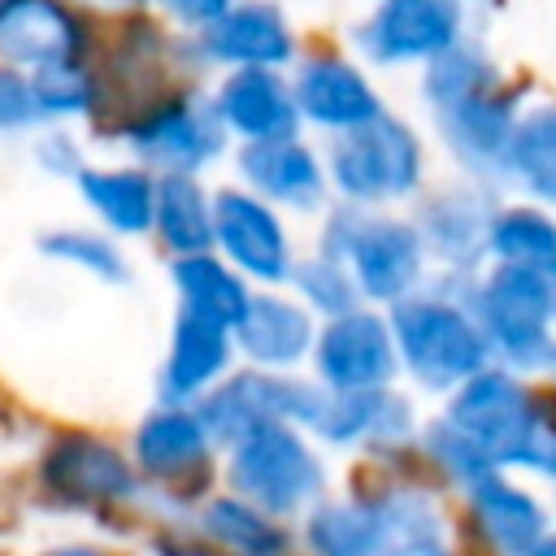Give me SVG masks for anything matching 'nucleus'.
<instances>
[{"label":"nucleus","instance_id":"1","mask_svg":"<svg viewBox=\"0 0 556 556\" xmlns=\"http://www.w3.org/2000/svg\"><path fill=\"white\" fill-rule=\"evenodd\" d=\"M452 391L456 395L443 417L465 430L495 469L517 465L534 473H556V408L547 395L526 387L513 369L491 365H482Z\"/></svg>","mask_w":556,"mask_h":556},{"label":"nucleus","instance_id":"2","mask_svg":"<svg viewBox=\"0 0 556 556\" xmlns=\"http://www.w3.org/2000/svg\"><path fill=\"white\" fill-rule=\"evenodd\" d=\"M391 339H395L400 365L430 391L460 387L491 356L473 313L443 287L426 295L417 291L400 295L391 304Z\"/></svg>","mask_w":556,"mask_h":556},{"label":"nucleus","instance_id":"3","mask_svg":"<svg viewBox=\"0 0 556 556\" xmlns=\"http://www.w3.org/2000/svg\"><path fill=\"white\" fill-rule=\"evenodd\" d=\"M465 308L473 313L482 339L491 352H500L513 369H552L556 361V313H552V278L547 269L508 265L478 278L465 295Z\"/></svg>","mask_w":556,"mask_h":556},{"label":"nucleus","instance_id":"4","mask_svg":"<svg viewBox=\"0 0 556 556\" xmlns=\"http://www.w3.org/2000/svg\"><path fill=\"white\" fill-rule=\"evenodd\" d=\"M226 478L235 495L265 508L269 517L304 513L326 486L317 452L295 434L291 421H261L243 439H235Z\"/></svg>","mask_w":556,"mask_h":556},{"label":"nucleus","instance_id":"5","mask_svg":"<svg viewBox=\"0 0 556 556\" xmlns=\"http://www.w3.org/2000/svg\"><path fill=\"white\" fill-rule=\"evenodd\" d=\"M326 256L343 261L361 295L395 304L421 282V235L395 217H369L361 208H339L326 226Z\"/></svg>","mask_w":556,"mask_h":556},{"label":"nucleus","instance_id":"6","mask_svg":"<svg viewBox=\"0 0 556 556\" xmlns=\"http://www.w3.org/2000/svg\"><path fill=\"white\" fill-rule=\"evenodd\" d=\"M330 178L356 204L395 200L417 187L421 148L404 122L374 113V117L339 130V139L330 148Z\"/></svg>","mask_w":556,"mask_h":556},{"label":"nucleus","instance_id":"7","mask_svg":"<svg viewBox=\"0 0 556 556\" xmlns=\"http://www.w3.org/2000/svg\"><path fill=\"white\" fill-rule=\"evenodd\" d=\"M39 482L52 500L74 504V508L122 504L139 486L130 460L113 443H104L100 434H87V430H65L43 447Z\"/></svg>","mask_w":556,"mask_h":556},{"label":"nucleus","instance_id":"8","mask_svg":"<svg viewBox=\"0 0 556 556\" xmlns=\"http://www.w3.org/2000/svg\"><path fill=\"white\" fill-rule=\"evenodd\" d=\"M321 387L330 391H356V387H387L400 369L391 321L369 308H348L326 321V330L313 339Z\"/></svg>","mask_w":556,"mask_h":556},{"label":"nucleus","instance_id":"9","mask_svg":"<svg viewBox=\"0 0 556 556\" xmlns=\"http://www.w3.org/2000/svg\"><path fill=\"white\" fill-rule=\"evenodd\" d=\"M126 139L148 165H161L165 174L169 169L191 174L222 152L226 122L217 117V109L200 104L195 96H174V100H161L156 109H148L139 122H130Z\"/></svg>","mask_w":556,"mask_h":556},{"label":"nucleus","instance_id":"10","mask_svg":"<svg viewBox=\"0 0 556 556\" xmlns=\"http://www.w3.org/2000/svg\"><path fill=\"white\" fill-rule=\"evenodd\" d=\"M213 243H222L226 256L261 282H282L291 269V248L274 208H265L248 191L213 195Z\"/></svg>","mask_w":556,"mask_h":556},{"label":"nucleus","instance_id":"11","mask_svg":"<svg viewBox=\"0 0 556 556\" xmlns=\"http://www.w3.org/2000/svg\"><path fill=\"white\" fill-rule=\"evenodd\" d=\"M230 348H235V334L222 321L182 304L174 317L169 356L161 369V400L165 404H191L195 395H204L222 378V369L230 365Z\"/></svg>","mask_w":556,"mask_h":556},{"label":"nucleus","instance_id":"12","mask_svg":"<svg viewBox=\"0 0 556 556\" xmlns=\"http://www.w3.org/2000/svg\"><path fill=\"white\" fill-rule=\"evenodd\" d=\"M208 452H213V439L200 413L187 404H165L152 417H143V426L135 430V460L161 482H178V486L204 482Z\"/></svg>","mask_w":556,"mask_h":556},{"label":"nucleus","instance_id":"13","mask_svg":"<svg viewBox=\"0 0 556 556\" xmlns=\"http://www.w3.org/2000/svg\"><path fill=\"white\" fill-rule=\"evenodd\" d=\"M460 4L456 0H382L369 30H361V43L378 61H413L434 56L456 39Z\"/></svg>","mask_w":556,"mask_h":556},{"label":"nucleus","instance_id":"14","mask_svg":"<svg viewBox=\"0 0 556 556\" xmlns=\"http://www.w3.org/2000/svg\"><path fill=\"white\" fill-rule=\"evenodd\" d=\"M465 491H469V517H473V526H478V534L486 539L491 552H500V556H526L547 534L543 504L530 491L513 486L504 478V469L482 473Z\"/></svg>","mask_w":556,"mask_h":556},{"label":"nucleus","instance_id":"15","mask_svg":"<svg viewBox=\"0 0 556 556\" xmlns=\"http://www.w3.org/2000/svg\"><path fill=\"white\" fill-rule=\"evenodd\" d=\"M321 439L330 443H400L413 430L408 417V400H400L391 387H356V391H330L321 400V413L313 417V426Z\"/></svg>","mask_w":556,"mask_h":556},{"label":"nucleus","instance_id":"16","mask_svg":"<svg viewBox=\"0 0 556 556\" xmlns=\"http://www.w3.org/2000/svg\"><path fill=\"white\" fill-rule=\"evenodd\" d=\"M213 109L248 143L252 139H287V135H295V122H300L295 96L287 91L282 78L269 74V65H243L235 78H226Z\"/></svg>","mask_w":556,"mask_h":556},{"label":"nucleus","instance_id":"17","mask_svg":"<svg viewBox=\"0 0 556 556\" xmlns=\"http://www.w3.org/2000/svg\"><path fill=\"white\" fill-rule=\"evenodd\" d=\"M83 30L61 0H0V52L17 65L78 56Z\"/></svg>","mask_w":556,"mask_h":556},{"label":"nucleus","instance_id":"18","mask_svg":"<svg viewBox=\"0 0 556 556\" xmlns=\"http://www.w3.org/2000/svg\"><path fill=\"white\" fill-rule=\"evenodd\" d=\"M447 143L460 152L465 165L473 169H508V135H513V96H504L495 83L469 91L465 100L439 109Z\"/></svg>","mask_w":556,"mask_h":556},{"label":"nucleus","instance_id":"19","mask_svg":"<svg viewBox=\"0 0 556 556\" xmlns=\"http://www.w3.org/2000/svg\"><path fill=\"white\" fill-rule=\"evenodd\" d=\"M239 169L261 195L291 204V208H317L326 195V174H321L317 156L304 143H295L291 135L287 139H252L239 152Z\"/></svg>","mask_w":556,"mask_h":556},{"label":"nucleus","instance_id":"20","mask_svg":"<svg viewBox=\"0 0 556 556\" xmlns=\"http://www.w3.org/2000/svg\"><path fill=\"white\" fill-rule=\"evenodd\" d=\"M491 204L478 191H443L426 204L421 213V248L434 252L452 269H473L478 256L486 252V230H491Z\"/></svg>","mask_w":556,"mask_h":556},{"label":"nucleus","instance_id":"21","mask_svg":"<svg viewBox=\"0 0 556 556\" xmlns=\"http://www.w3.org/2000/svg\"><path fill=\"white\" fill-rule=\"evenodd\" d=\"M295 109L330 130H348L365 117L378 113V100L369 91V83L348 65V61H334V56H317L300 70L295 78Z\"/></svg>","mask_w":556,"mask_h":556},{"label":"nucleus","instance_id":"22","mask_svg":"<svg viewBox=\"0 0 556 556\" xmlns=\"http://www.w3.org/2000/svg\"><path fill=\"white\" fill-rule=\"evenodd\" d=\"M235 343L256 361V365H295L313 348V317L282 295H252L243 317L235 321Z\"/></svg>","mask_w":556,"mask_h":556},{"label":"nucleus","instance_id":"23","mask_svg":"<svg viewBox=\"0 0 556 556\" xmlns=\"http://www.w3.org/2000/svg\"><path fill=\"white\" fill-rule=\"evenodd\" d=\"M208 52L235 65H282L291 56V30L274 4L226 9L208 22Z\"/></svg>","mask_w":556,"mask_h":556},{"label":"nucleus","instance_id":"24","mask_svg":"<svg viewBox=\"0 0 556 556\" xmlns=\"http://www.w3.org/2000/svg\"><path fill=\"white\" fill-rule=\"evenodd\" d=\"M152 226H156L161 243L178 256L208 252L213 248V200H204V191L191 174L169 169L165 178H156Z\"/></svg>","mask_w":556,"mask_h":556},{"label":"nucleus","instance_id":"25","mask_svg":"<svg viewBox=\"0 0 556 556\" xmlns=\"http://www.w3.org/2000/svg\"><path fill=\"white\" fill-rule=\"evenodd\" d=\"M200 530L204 539H213L217 547L235 556H291V534L265 508L248 504L243 495L208 500L200 513Z\"/></svg>","mask_w":556,"mask_h":556},{"label":"nucleus","instance_id":"26","mask_svg":"<svg viewBox=\"0 0 556 556\" xmlns=\"http://www.w3.org/2000/svg\"><path fill=\"white\" fill-rule=\"evenodd\" d=\"M304 543L313 556H391V530L361 504H317L304 526Z\"/></svg>","mask_w":556,"mask_h":556},{"label":"nucleus","instance_id":"27","mask_svg":"<svg viewBox=\"0 0 556 556\" xmlns=\"http://www.w3.org/2000/svg\"><path fill=\"white\" fill-rule=\"evenodd\" d=\"M174 287H178V295H182L187 308L222 321L226 330H235V321L243 317V308L252 300V291L243 287V278L235 269H226L217 256H208V252L178 256L174 261Z\"/></svg>","mask_w":556,"mask_h":556},{"label":"nucleus","instance_id":"28","mask_svg":"<svg viewBox=\"0 0 556 556\" xmlns=\"http://www.w3.org/2000/svg\"><path fill=\"white\" fill-rule=\"evenodd\" d=\"M78 191L122 235H139L152 226L156 182L143 169H78Z\"/></svg>","mask_w":556,"mask_h":556},{"label":"nucleus","instance_id":"29","mask_svg":"<svg viewBox=\"0 0 556 556\" xmlns=\"http://www.w3.org/2000/svg\"><path fill=\"white\" fill-rule=\"evenodd\" d=\"M504 165L539 200L556 204V109H534L526 122H513Z\"/></svg>","mask_w":556,"mask_h":556},{"label":"nucleus","instance_id":"30","mask_svg":"<svg viewBox=\"0 0 556 556\" xmlns=\"http://www.w3.org/2000/svg\"><path fill=\"white\" fill-rule=\"evenodd\" d=\"M486 252H495L508 265L552 269L556 265V222L539 208H504L491 217Z\"/></svg>","mask_w":556,"mask_h":556},{"label":"nucleus","instance_id":"31","mask_svg":"<svg viewBox=\"0 0 556 556\" xmlns=\"http://www.w3.org/2000/svg\"><path fill=\"white\" fill-rule=\"evenodd\" d=\"M287 278L295 282V291L304 295V304L317 308V313H326V317H339V313H348V308H356L365 300L361 287H356V278L348 274V265L334 261V256H326V252L291 265Z\"/></svg>","mask_w":556,"mask_h":556},{"label":"nucleus","instance_id":"32","mask_svg":"<svg viewBox=\"0 0 556 556\" xmlns=\"http://www.w3.org/2000/svg\"><path fill=\"white\" fill-rule=\"evenodd\" d=\"M495 83V70L491 61L478 52V48H456L447 43L443 52L430 56V74H426V96L434 109H447L456 100H465L469 91Z\"/></svg>","mask_w":556,"mask_h":556},{"label":"nucleus","instance_id":"33","mask_svg":"<svg viewBox=\"0 0 556 556\" xmlns=\"http://www.w3.org/2000/svg\"><path fill=\"white\" fill-rule=\"evenodd\" d=\"M426 456H430V465H434L443 478H452L456 486H469V482H478L482 473L495 469V465L482 456V447H478L465 430H456L447 417H439L434 426H426Z\"/></svg>","mask_w":556,"mask_h":556},{"label":"nucleus","instance_id":"34","mask_svg":"<svg viewBox=\"0 0 556 556\" xmlns=\"http://www.w3.org/2000/svg\"><path fill=\"white\" fill-rule=\"evenodd\" d=\"M39 248L56 261H70L104 282H126V261L122 252L104 239V235H87V230H56V235H43Z\"/></svg>","mask_w":556,"mask_h":556},{"label":"nucleus","instance_id":"35","mask_svg":"<svg viewBox=\"0 0 556 556\" xmlns=\"http://www.w3.org/2000/svg\"><path fill=\"white\" fill-rule=\"evenodd\" d=\"M30 87H35L39 113H78L91 104V78L78 70V56L39 65Z\"/></svg>","mask_w":556,"mask_h":556},{"label":"nucleus","instance_id":"36","mask_svg":"<svg viewBox=\"0 0 556 556\" xmlns=\"http://www.w3.org/2000/svg\"><path fill=\"white\" fill-rule=\"evenodd\" d=\"M39 117V100H35V87L13 74V70H0V126H26Z\"/></svg>","mask_w":556,"mask_h":556},{"label":"nucleus","instance_id":"37","mask_svg":"<svg viewBox=\"0 0 556 556\" xmlns=\"http://www.w3.org/2000/svg\"><path fill=\"white\" fill-rule=\"evenodd\" d=\"M161 4L182 22H213L230 9V0H161Z\"/></svg>","mask_w":556,"mask_h":556},{"label":"nucleus","instance_id":"38","mask_svg":"<svg viewBox=\"0 0 556 556\" xmlns=\"http://www.w3.org/2000/svg\"><path fill=\"white\" fill-rule=\"evenodd\" d=\"M391 556H452V552L443 547L439 530H430V534H404V539H395L391 543Z\"/></svg>","mask_w":556,"mask_h":556},{"label":"nucleus","instance_id":"39","mask_svg":"<svg viewBox=\"0 0 556 556\" xmlns=\"http://www.w3.org/2000/svg\"><path fill=\"white\" fill-rule=\"evenodd\" d=\"M39 156H43V165H48V169H65V174H78V156H74V148L65 143V135H52V139L39 148Z\"/></svg>","mask_w":556,"mask_h":556},{"label":"nucleus","instance_id":"40","mask_svg":"<svg viewBox=\"0 0 556 556\" xmlns=\"http://www.w3.org/2000/svg\"><path fill=\"white\" fill-rule=\"evenodd\" d=\"M526 556H556V534H543Z\"/></svg>","mask_w":556,"mask_h":556},{"label":"nucleus","instance_id":"41","mask_svg":"<svg viewBox=\"0 0 556 556\" xmlns=\"http://www.w3.org/2000/svg\"><path fill=\"white\" fill-rule=\"evenodd\" d=\"M43 556H109L100 547H56V552H43Z\"/></svg>","mask_w":556,"mask_h":556},{"label":"nucleus","instance_id":"42","mask_svg":"<svg viewBox=\"0 0 556 556\" xmlns=\"http://www.w3.org/2000/svg\"><path fill=\"white\" fill-rule=\"evenodd\" d=\"M547 278H552V313H556V265L547 269Z\"/></svg>","mask_w":556,"mask_h":556},{"label":"nucleus","instance_id":"43","mask_svg":"<svg viewBox=\"0 0 556 556\" xmlns=\"http://www.w3.org/2000/svg\"><path fill=\"white\" fill-rule=\"evenodd\" d=\"M552 369H556V361H552Z\"/></svg>","mask_w":556,"mask_h":556},{"label":"nucleus","instance_id":"44","mask_svg":"<svg viewBox=\"0 0 556 556\" xmlns=\"http://www.w3.org/2000/svg\"><path fill=\"white\" fill-rule=\"evenodd\" d=\"M552 478H556V473H552Z\"/></svg>","mask_w":556,"mask_h":556}]
</instances>
